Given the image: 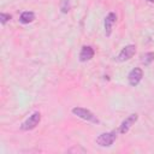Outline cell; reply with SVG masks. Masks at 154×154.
Instances as JSON below:
<instances>
[{"label": "cell", "mask_w": 154, "mask_h": 154, "mask_svg": "<svg viewBox=\"0 0 154 154\" xmlns=\"http://www.w3.org/2000/svg\"><path fill=\"white\" fill-rule=\"evenodd\" d=\"M72 113L75 116H77L78 118L83 119V120H87V122H90V123H99V119L96 118V116L87 109V108H83V107H73L72 108Z\"/></svg>", "instance_id": "1"}, {"label": "cell", "mask_w": 154, "mask_h": 154, "mask_svg": "<svg viewBox=\"0 0 154 154\" xmlns=\"http://www.w3.org/2000/svg\"><path fill=\"white\" fill-rule=\"evenodd\" d=\"M117 138V131L102 132L96 137V143L101 147H111Z\"/></svg>", "instance_id": "2"}, {"label": "cell", "mask_w": 154, "mask_h": 154, "mask_svg": "<svg viewBox=\"0 0 154 154\" xmlns=\"http://www.w3.org/2000/svg\"><path fill=\"white\" fill-rule=\"evenodd\" d=\"M41 122V113L40 112H34L31 116H29V118L26 120H24L20 125V129L24 130V131H29V130H32L35 129L38 123Z\"/></svg>", "instance_id": "3"}, {"label": "cell", "mask_w": 154, "mask_h": 154, "mask_svg": "<svg viewBox=\"0 0 154 154\" xmlns=\"http://www.w3.org/2000/svg\"><path fill=\"white\" fill-rule=\"evenodd\" d=\"M135 53H136V46L135 45H128L119 52V54L117 57V60L120 61V63L128 61L135 55Z\"/></svg>", "instance_id": "4"}, {"label": "cell", "mask_w": 154, "mask_h": 154, "mask_svg": "<svg viewBox=\"0 0 154 154\" xmlns=\"http://www.w3.org/2000/svg\"><path fill=\"white\" fill-rule=\"evenodd\" d=\"M142 77H143V71L141 67H135L132 69L129 75H128V81H129V84L131 87H136L138 85V83L142 81Z\"/></svg>", "instance_id": "5"}, {"label": "cell", "mask_w": 154, "mask_h": 154, "mask_svg": "<svg viewBox=\"0 0 154 154\" xmlns=\"http://www.w3.org/2000/svg\"><path fill=\"white\" fill-rule=\"evenodd\" d=\"M137 119H138V114L137 113H132V114H130L129 117H126L123 122H122V124H120V126H119V132L120 134H126L129 130H130V128L137 122Z\"/></svg>", "instance_id": "6"}, {"label": "cell", "mask_w": 154, "mask_h": 154, "mask_svg": "<svg viewBox=\"0 0 154 154\" xmlns=\"http://www.w3.org/2000/svg\"><path fill=\"white\" fill-rule=\"evenodd\" d=\"M116 20H117V14H116L114 12H109V13L106 16V18H105V34H106L107 37L111 36L112 26H113V24L116 23Z\"/></svg>", "instance_id": "7"}, {"label": "cell", "mask_w": 154, "mask_h": 154, "mask_svg": "<svg viewBox=\"0 0 154 154\" xmlns=\"http://www.w3.org/2000/svg\"><path fill=\"white\" fill-rule=\"evenodd\" d=\"M94 57V49L90 46H83L79 53V61L85 63L88 60H90Z\"/></svg>", "instance_id": "8"}, {"label": "cell", "mask_w": 154, "mask_h": 154, "mask_svg": "<svg viewBox=\"0 0 154 154\" xmlns=\"http://www.w3.org/2000/svg\"><path fill=\"white\" fill-rule=\"evenodd\" d=\"M34 19H35V13L31 12V11H25V12H23V13L20 14V17H19V22H20L22 24H29V23H31Z\"/></svg>", "instance_id": "9"}, {"label": "cell", "mask_w": 154, "mask_h": 154, "mask_svg": "<svg viewBox=\"0 0 154 154\" xmlns=\"http://www.w3.org/2000/svg\"><path fill=\"white\" fill-rule=\"evenodd\" d=\"M153 60H154V53H153V52H148V53H144V54L142 55V63H143L146 66L150 65Z\"/></svg>", "instance_id": "10"}, {"label": "cell", "mask_w": 154, "mask_h": 154, "mask_svg": "<svg viewBox=\"0 0 154 154\" xmlns=\"http://www.w3.org/2000/svg\"><path fill=\"white\" fill-rule=\"evenodd\" d=\"M71 8V5H70V0H61L60 2V11L63 13H67Z\"/></svg>", "instance_id": "11"}, {"label": "cell", "mask_w": 154, "mask_h": 154, "mask_svg": "<svg viewBox=\"0 0 154 154\" xmlns=\"http://www.w3.org/2000/svg\"><path fill=\"white\" fill-rule=\"evenodd\" d=\"M11 18H12L11 14H8V13H4V12L0 13V23L1 24H6Z\"/></svg>", "instance_id": "12"}, {"label": "cell", "mask_w": 154, "mask_h": 154, "mask_svg": "<svg viewBox=\"0 0 154 154\" xmlns=\"http://www.w3.org/2000/svg\"><path fill=\"white\" fill-rule=\"evenodd\" d=\"M147 1H149V2H154V0H147Z\"/></svg>", "instance_id": "13"}]
</instances>
